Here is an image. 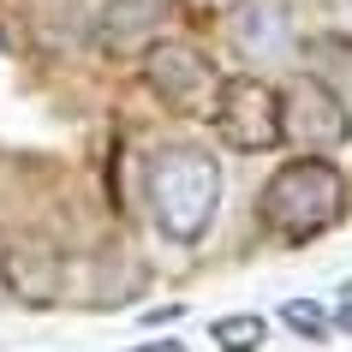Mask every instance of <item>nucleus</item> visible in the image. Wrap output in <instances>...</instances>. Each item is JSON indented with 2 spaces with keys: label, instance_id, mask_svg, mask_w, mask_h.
Wrapping results in <instances>:
<instances>
[{
  "label": "nucleus",
  "instance_id": "obj_2",
  "mask_svg": "<svg viewBox=\"0 0 352 352\" xmlns=\"http://www.w3.org/2000/svg\"><path fill=\"white\" fill-rule=\"evenodd\" d=\"M144 191H149L155 233L173 245H197L221 209V162L204 144H162L149 155Z\"/></svg>",
  "mask_w": 352,
  "mask_h": 352
},
{
  "label": "nucleus",
  "instance_id": "obj_3",
  "mask_svg": "<svg viewBox=\"0 0 352 352\" xmlns=\"http://www.w3.org/2000/svg\"><path fill=\"white\" fill-rule=\"evenodd\" d=\"M215 131H221L227 149H239V155H257V149H275L287 138L280 126V90L275 84H263L257 72H233L215 84V108H209Z\"/></svg>",
  "mask_w": 352,
  "mask_h": 352
},
{
  "label": "nucleus",
  "instance_id": "obj_8",
  "mask_svg": "<svg viewBox=\"0 0 352 352\" xmlns=\"http://www.w3.org/2000/svg\"><path fill=\"white\" fill-rule=\"evenodd\" d=\"M155 24H162V0H108L102 12H96V48L102 54H126V48H138L149 36H155Z\"/></svg>",
  "mask_w": 352,
  "mask_h": 352
},
{
  "label": "nucleus",
  "instance_id": "obj_7",
  "mask_svg": "<svg viewBox=\"0 0 352 352\" xmlns=\"http://www.w3.org/2000/svg\"><path fill=\"white\" fill-rule=\"evenodd\" d=\"M227 42H233V54L239 60H275L287 54L298 42V19L287 12V0H239L233 12H227Z\"/></svg>",
  "mask_w": 352,
  "mask_h": 352
},
{
  "label": "nucleus",
  "instance_id": "obj_9",
  "mask_svg": "<svg viewBox=\"0 0 352 352\" xmlns=\"http://www.w3.org/2000/svg\"><path fill=\"white\" fill-rule=\"evenodd\" d=\"M209 340L221 352H263L269 322H263L257 311H233V316H215V322H209Z\"/></svg>",
  "mask_w": 352,
  "mask_h": 352
},
{
  "label": "nucleus",
  "instance_id": "obj_12",
  "mask_svg": "<svg viewBox=\"0 0 352 352\" xmlns=\"http://www.w3.org/2000/svg\"><path fill=\"white\" fill-rule=\"evenodd\" d=\"M131 352H186V340H144V346H131Z\"/></svg>",
  "mask_w": 352,
  "mask_h": 352
},
{
  "label": "nucleus",
  "instance_id": "obj_13",
  "mask_svg": "<svg viewBox=\"0 0 352 352\" xmlns=\"http://www.w3.org/2000/svg\"><path fill=\"white\" fill-rule=\"evenodd\" d=\"M334 329H346V334H352V293H346V305L334 311Z\"/></svg>",
  "mask_w": 352,
  "mask_h": 352
},
{
  "label": "nucleus",
  "instance_id": "obj_10",
  "mask_svg": "<svg viewBox=\"0 0 352 352\" xmlns=\"http://www.w3.org/2000/svg\"><path fill=\"white\" fill-rule=\"evenodd\" d=\"M298 54H305V66H329V60H340L352 72V36L346 30H322V36H305L298 42Z\"/></svg>",
  "mask_w": 352,
  "mask_h": 352
},
{
  "label": "nucleus",
  "instance_id": "obj_14",
  "mask_svg": "<svg viewBox=\"0 0 352 352\" xmlns=\"http://www.w3.org/2000/svg\"><path fill=\"white\" fill-rule=\"evenodd\" d=\"M0 293H6V287H0Z\"/></svg>",
  "mask_w": 352,
  "mask_h": 352
},
{
  "label": "nucleus",
  "instance_id": "obj_11",
  "mask_svg": "<svg viewBox=\"0 0 352 352\" xmlns=\"http://www.w3.org/2000/svg\"><path fill=\"white\" fill-rule=\"evenodd\" d=\"M280 322H287V329L293 334H305V340H329V316H322V305H311V298H287V305H280Z\"/></svg>",
  "mask_w": 352,
  "mask_h": 352
},
{
  "label": "nucleus",
  "instance_id": "obj_6",
  "mask_svg": "<svg viewBox=\"0 0 352 352\" xmlns=\"http://www.w3.org/2000/svg\"><path fill=\"white\" fill-rule=\"evenodd\" d=\"M144 84L162 96V108H173V113H204L209 96H215V84H221V72L209 66L204 48L167 36V42H149V48H144ZM204 120H209V113H204Z\"/></svg>",
  "mask_w": 352,
  "mask_h": 352
},
{
  "label": "nucleus",
  "instance_id": "obj_5",
  "mask_svg": "<svg viewBox=\"0 0 352 352\" xmlns=\"http://www.w3.org/2000/svg\"><path fill=\"white\" fill-rule=\"evenodd\" d=\"M280 126H287V138H293L298 149L329 155V149H340L352 138V108H346V96L334 90L329 78L298 72L293 84H287V96H280Z\"/></svg>",
  "mask_w": 352,
  "mask_h": 352
},
{
  "label": "nucleus",
  "instance_id": "obj_1",
  "mask_svg": "<svg viewBox=\"0 0 352 352\" xmlns=\"http://www.w3.org/2000/svg\"><path fill=\"white\" fill-rule=\"evenodd\" d=\"M346 215V173L329 155L298 149L293 162H280L257 191V227L275 245H311Z\"/></svg>",
  "mask_w": 352,
  "mask_h": 352
},
{
  "label": "nucleus",
  "instance_id": "obj_4",
  "mask_svg": "<svg viewBox=\"0 0 352 352\" xmlns=\"http://www.w3.org/2000/svg\"><path fill=\"white\" fill-rule=\"evenodd\" d=\"M0 287L24 311H54L66 298V251L36 227H6L0 239Z\"/></svg>",
  "mask_w": 352,
  "mask_h": 352
}]
</instances>
